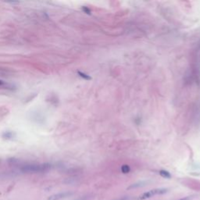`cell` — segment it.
Masks as SVG:
<instances>
[{"instance_id":"7a4b0ae2","label":"cell","mask_w":200,"mask_h":200,"mask_svg":"<svg viewBox=\"0 0 200 200\" xmlns=\"http://www.w3.org/2000/svg\"><path fill=\"white\" fill-rule=\"evenodd\" d=\"M168 192L167 189H155L152 190H150L147 192L143 193L142 195L138 198V200H145L147 198H149L154 195H164Z\"/></svg>"},{"instance_id":"7c38bea8","label":"cell","mask_w":200,"mask_h":200,"mask_svg":"<svg viewBox=\"0 0 200 200\" xmlns=\"http://www.w3.org/2000/svg\"><path fill=\"white\" fill-rule=\"evenodd\" d=\"M4 84V82L2 81H1V80H0V85H2Z\"/></svg>"},{"instance_id":"5b68a950","label":"cell","mask_w":200,"mask_h":200,"mask_svg":"<svg viewBox=\"0 0 200 200\" xmlns=\"http://www.w3.org/2000/svg\"><path fill=\"white\" fill-rule=\"evenodd\" d=\"M145 184V183L142 182V181H141V182H139V183H135V184H133V185H131V186H129L128 188H127V189H136V188H139V187L144 186Z\"/></svg>"},{"instance_id":"52a82bcc","label":"cell","mask_w":200,"mask_h":200,"mask_svg":"<svg viewBox=\"0 0 200 200\" xmlns=\"http://www.w3.org/2000/svg\"><path fill=\"white\" fill-rule=\"evenodd\" d=\"M131 170V168L128 165H123L121 167V171L123 173H128Z\"/></svg>"},{"instance_id":"6da1fadb","label":"cell","mask_w":200,"mask_h":200,"mask_svg":"<svg viewBox=\"0 0 200 200\" xmlns=\"http://www.w3.org/2000/svg\"><path fill=\"white\" fill-rule=\"evenodd\" d=\"M51 168V165L49 164H27L23 165L20 167V170L23 173H35L45 172Z\"/></svg>"},{"instance_id":"30bf717a","label":"cell","mask_w":200,"mask_h":200,"mask_svg":"<svg viewBox=\"0 0 200 200\" xmlns=\"http://www.w3.org/2000/svg\"><path fill=\"white\" fill-rule=\"evenodd\" d=\"M194 198V196L193 195H189V196H186V197H183V198H180L178 200H192Z\"/></svg>"},{"instance_id":"9c48e42d","label":"cell","mask_w":200,"mask_h":200,"mask_svg":"<svg viewBox=\"0 0 200 200\" xmlns=\"http://www.w3.org/2000/svg\"><path fill=\"white\" fill-rule=\"evenodd\" d=\"M82 10L84 12H85V14H91L90 9H89V8H88V7H86V6H83V7H82Z\"/></svg>"},{"instance_id":"ba28073f","label":"cell","mask_w":200,"mask_h":200,"mask_svg":"<svg viewBox=\"0 0 200 200\" xmlns=\"http://www.w3.org/2000/svg\"><path fill=\"white\" fill-rule=\"evenodd\" d=\"M2 138L6 139H10L13 138V133L10 132V131H6L2 135Z\"/></svg>"},{"instance_id":"8fae6325","label":"cell","mask_w":200,"mask_h":200,"mask_svg":"<svg viewBox=\"0 0 200 200\" xmlns=\"http://www.w3.org/2000/svg\"><path fill=\"white\" fill-rule=\"evenodd\" d=\"M129 199H130V198H129V197L124 196V197H122V198H117V199H116V200H129Z\"/></svg>"},{"instance_id":"3957f363","label":"cell","mask_w":200,"mask_h":200,"mask_svg":"<svg viewBox=\"0 0 200 200\" xmlns=\"http://www.w3.org/2000/svg\"><path fill=\"white\" fill-rule=\"evenodd\" d=\"M72 195H73V192H60L58 193V194L52 195L49 196L48 200H60L63 199V198L71 196Z\"/></svg>"},{"instance_id":"277c9868","label":"cell","mask_w":200,"mask_h":200,"mask_svg":"<svg viewBox=\"0 0 200 200\" xmlns=\"http://www.w3.org/2000/svg\"><path fill=\"white\" fill-rule=\"evenodd\" d=\"M159 173H160V175L161 177H164V178L169 179L171 177V174H170L168 171H167V170H160Z\"/></svg>"},{"instance_id":"8992f818","label":"cell","mask_w":200,"mask_h":200,"mask_svg":"<svg viewBox=\"0 0 200 200\" xmlns=\"http://www.w3.org/2000/svg\"><path fill=\"white\" fill-rule=\"evenodd\" d=\"M77 74H78L81 77H82L83 79H85V80H91V79H92V77H91L89 75L86 74V73H83V72L77 71Z\"/></svg>"}]
</instances>
